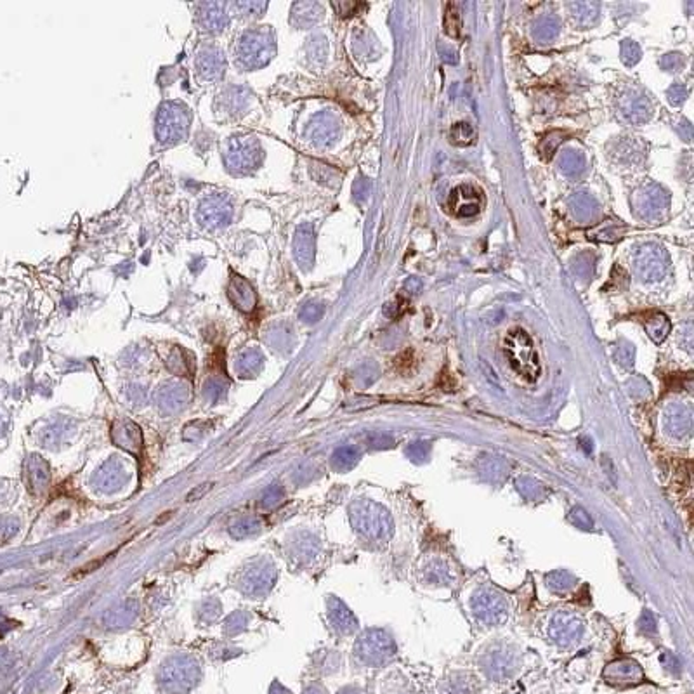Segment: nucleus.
Returning a JSON list of instances; mask_svg holds the SVG:
<instances>
[{
  "instance_id": "f257e3e1",
  "label": "nucleus",
  "mask_w": 694,
  "mask_h": 694,
  "mask_svg": "<svg viewBox=\"0 0 694 694\" xmlns=\"http://www.w3.org/2000/svg\"><path fill=\"white\" fill-rule=\"evenodd\" d=\"M504 353L511 363L512 370L528 382H535L542 374L538 354L531 337L522 328L509 330L504 340Z\"/></svg>"
},
{
  "instance_id": "f03ea898",
  "label": "nucleus",
  "mask_w": 694,
  "mask_h": 694,
  "mask_svg": "<svg viewBox=\"0 0 694 694\" xmlns=\"http://www.w3.org/2000/svg\"><path fill=\"white\" fill-rule=\"evenodd\" d=\"M632 207L639 219L651 222V224H658L668 214L670 194L659 184L649 183L635 191L632 198Z\"/></svg>"
},
{
  "instance_id": "7ed1b4c3",
  "label": "nucleus",
  "mask_w": 694,
  "mask_h": 694,
  "mask_svg": "<svg viewBox=\"0 0 694 694\" xmlns=\"http://www.w3.org/2000/svg\"><path fill=\"white\" fill-rule=\"evenodd\" d=\"M634 271L642 282H659L670 269V257L665 248L658 244H642L635 248L632 257Z\"/></svg>"
},
{
  "instance_id": "20e7f679",
  "label": "nucleus",
  "mask_w": 694,
  "mask_h": 694,
  "mask_svg": "<svg viewBox=\"0 0 694 694\" xmlns=\"http://www.w3.org/2000/svg\"><path fill=\"white\" fill-rule=\"evenodd\" d=\"M353 521L360 533L372 540H387L392 535L389 512L374 502H360L353 511Z\"/></svg>"
},
{
  "instance_id": "39448f33",
  "label": "nucleus",
  "mask_w": 694,
  "mask_h": 694,
  "mask_svg": "<svg viewBox=\"0 0 694 694\" xmlns=\"http://www.w3.org/2000/svg\"><path fill=\"white\" fill-rule=\"evenodd\" d=\"M481 670L488 679L495 680V682H504L514 677L521 666V656L512 646L509 644H497L493 648L488 649L484 656L481 658Z\"/></svg>"
},
{
  "instance_id": "423d86ee",
  "label": "nucleus",
  "mask_w": 694,
  "mask_h": 694,
  "mask_svg": "<svg viewBox=\"0 0 694 694\" xmlns=\"http://www.w3.org/2000/svg\"><path fill=\"white\" fill-rule=\"evenodd\" d=\"M471 608H473L474 617L486 625H497L507 617L505 597L490 587H483L474 594Z\"/></svg>"
},
{
  "instance_id": "0eeeda50",
  "label": "nucleus",
  "mask_w": 694,
  "mask_h": 694,
  "mask_svg": "<svg viewBox=\"0 0 694 694\" xmlns=\"http://www.w3.org/2000/svg\"><path fill=\"white\" fill-rule=\"evenodd\" d=\"M358 649H360V655L365 661L377 666L389 663V659L396 655L394 641L384 630L367 632L365 637L360 639Z\"/></svg>"
},
{
  "instance_id": "6e6552de",
  "label": "nucleus",
  "mask_w": 694,
  "mask_h": 694,
  "mask_svg": "<svg viewBox=\"0 0 694 694\" xmlns=\"http://www.w3.org/2000/svg\"><path fill=\"white\" fill-rule=\"evenodd\" d=\"M618 108H620L621 117L632 125L646 124L655 115V106L651 99L637 89H627L618 101Z\"/></svg>"
},
{
  "instance_id": "1a4fd4ad",
  "label": "nucleus",
  "mask_w": 694,
  "mask_h": 694,
  "mask_svg": "<svg viewBox=\"0 0 694 694\" xmlns=\"http://www.w3.org/2000/svg\"><path fill=\"white\" fill-rule=\"evenodd\" d=\"M484 203L483 191L473 184H462L455 188L448 198V208L455 217L467 219L474 217L481 212Z\"/></svg>"
},
{
  "instance_id": "9d476101",
  "label": "nucleus",
  "mask_w": 694,
  "mask_h": 694,
  "mask_svg": "<svg viewBox=\"0 0 694 694\" xmlns=\"http://www.w3.org/2000/svg\"><path fill=\"white\" fill-rule=\"evenodd\" d=\"M583 630V621L571 613H557L550 623V637L563 648L576 644L582 639Z\"/></svg>"
},
{
  "instance_id": "9b49d317",
  "label": "nucleus",
  "mask_w": 694,
  "mask_h": 694,
  "mask_svg": "<svg viewBox=\"0 0 694 694\" xmlns=\"http://www.w3.org/2000/svg\"><path fill=\"white\" fill-rule=\"evenodd\" d=\"M604 680L614 687H632L644 682V672L634 659H617L604 668Z\"/></svg>"
},
{
  "instance_id": "f8f14e48",
  "label": "nucleus",
  "mask_w": 694,
  "mask_h": 694,
  "mask_svg": "<svg viewBox=\"0 0 694 694\" xmlns=\"http://www.w3.org/2000/svg\"><path fill=\"white\" fill-rule=\"evenodd\" d=\"M567 207L578 224H594L599 219V203L589 193H574L567 200Z\"/></svg>"
},
{
  "instance_id": "ddd939ff",
  "label": "nucleus",
  "mask_w": 694,
  "mask_h": 694,
  "mask_svg": "<svg viewBox=\"0 0 694 694\" xmlns=\"http://www.w3.org/2000/svg\"><path fill=\"white\" fill-rule=\"evenodd\" d=\"M693 427V415L687 406L673 403L665 410V430L672 437H686L689 436Z\"/></svg>"
},
{
  "instance_id": "4468645a",
  "label": "nucleus",
  "mask_w": 694,
  "mask_h": 694,
  "mask_svg": "<svg viewBox=\"0 0 694 694\" xmlns=\"http://www.w3.org/2000/svg\"><path fill=\"white\" fill-rule=\"evenodd\" d=\"M338 132H340V127H338L337 118L328 113L316 117V120L311 124V138L320 146L334 145L338 138Z\"/></svg>"
},
{
  "instance_id": "2eb2a0df",
  "label": "nucleus",
  "mask_w": 694,
  "mask_h": 694,
  "mask_svg": "<svg viewBox=\"0 0 694 694\" xmlns=\"http://www.w3.org/2000/svg\"><path fill=\"white\" fill-rule=\"evenodd\" d=\"M571 16H573L574 23L580 28H592L597 25L601 16V4L599 2H590V0H580V2H569L567 4Z\"/></svg>"
},
{
  "instance_id": "dca6fc26",
  "label": "nucleus",
  "mask_w": 694,
  "mask_h": 694,
  "mask_svg": "<svg viewBox=\"0 0 694 694\" xmlns=\"http://www.w3.org/2000/svg\"><path fill=\"white\" fill-rule=\"evenodd\" d=\"M625 231H627V228H625L620 221H613V219H610V221L601 222L599 226L590 229L589 233H587V237H589V240L592 241L617 244V241H620L621 238H623Z\"/></svg>"
},
{
  "instance_id": "f3484780",
  "label": "nucleus",
  "mask_w": 694,
  "mask_h": 694,
  "mask_svg": "<svg viewBox=\"0 0 694 694\" xmlns=\"http://www.w3.org/2000/svg\"><path fill=\"white\" fill-rule=\"evenodd\" d=\"M295 254L300 266H302L304 269L309 268L314 255V237L311 226H302V228L299 229V233H297L295 238Z\"/></svg>"
},
{
  "instance_id": "a211bd4d",
  "label": "nucleus",
  "mask_w": 694,
  "mask_h": 694,
  "mask_svg": "<svg viewBox=\"0 0 694 694\" xmlns=\"http://www.w3.org/2000/svg\"><path fill=\"white\" fill-rule=\"evenodd\" d=\"M596 264H597V257L590 252H582V254L574 255L569 262L571 273L574 275V278H578L580 282H590V280L596 276Z\"/></svg>"
},
{
  "instance_id": "6ab92c4d",
  "label": "nucleus",
  "mask_w": 694,
  "mask_h": 694,
  "mask_svg": "<svg viewBox=\"0 0 694 694\" xmlns=\"http://www.w3.org/2000/svg\"><path fill=\"white\" fill-rule=\"evenodd\" d=\"M644 328L646 331H648L649 337L652 338V342L661 344V342L666 338V335L670 334V330H672V323H670L666 314L651 313L649 316H646Z\"/></svg>"
},
{
  "instance_id": "aec40b11",
  "label": "nucleus",
  "mask_w": 694,
  "mask_h": 694,
  "mask_svg": "<svg viewBox=\"0 0 694 694\" xmlns=\"http://www.w3.org/2000/svg\"><path fill=\"white\" fill-rule=\"evenodd\" d=\"M559 169L569 179H576L585 170V156L576 149H566L559 156Z\"/></svg>"
},
{
  "instance_id": "412c9836",
  "label": "nucleus",
  "mask_w": 694,
  "mask_h": 694,
  "mask_svg": "<svg viewBox=\"0 0 694 694\" xmlns=\"http://www.w3.org/2000/svg\"><path fill=\"white\" fill-rule=\"evenodd\" d=\"M559 30L560 23L556 16H542L533 23L531 32L535 40H538V42H550L559 35Z\"/></svg>"
},
{
  "instance_id": "4be33fe9",
  "label": "nucleus",
  "mask_w": 694,
  "mask_h": 694,
  "mask_svg": "<svg viewBox=\"0 0 694 694\" xmlns=\"http://www.w3.org/2000/svg\"><path fill=\"white\" fill-rule=\"evenodd\" d=\"M450 139L455 146H469L476 141V129L467 122H458L450 129Z\"/></svg>"
},
{
  "instance_id": "5701e85b",
  "label": "nucleus",
  "mask_w": 694,
  "mask_h": 694,
  "mask_svg": "<svg viewBox=\"0 0 694 694\" xmlns=\"http://www.w3.org/2000/svg\"><path fill=\"white\" fill-rule=\"evenodd\" d=\"M564 138H566V132L554 131V132H549V134H547L545 138L542 139V143H540V155L543 156V160L552 158V155L556 153L557 146H559L560 143L564 141Z\"/></svg>"
},
{
  "instance_id": "b1692460",
  "label": "nucleus",
  "mask_w": 694,
  "mask_h": 694,
  "mask_svg": "<svg viewBox=\"0 0 694 694\" xmlns=\"http://www.w3.org/2000/svg\"><path fill=\"white\" fill-rule=\"evenodd\" d=\"M444 32L453 39L460 35V15H458L457 4L453 2H450L444 9Z\"/></svg>"
},
{
  "instance_id": "393cba45",
  "label": "nucleus",
  "mask_w": 694,
  "mask_h": 694,
  "mask_svg": "<svg viewBox=\"0 0 694 694\" xmlns=\"http://www.w3.org/2000/svg\"><path fill=\"white\" fill-rule=\"evenodd\" d=\"M574 583H576L574 576H571L569 573H564V571L550 573L549 576H547V585H549L552 590H556V592H567Z\"/></svg>"
},
{
  "instance_id": "a878e982",
  "label": "nucleus",
  "mask_w": 694,
  "mask_h": 694,
  "mask_svg": "<svg viewBox=\"0 0 694 694\" xmlns=\"http://www.w3.org/2000/svg\"><path fill=\"white\" fill-rule=\"evenodd\" d=\"M620 56H621V61L625 63V66H635V64L641 61L642 51H641V47H639L637 42L627 39L621 42Z\"/></svg>"
},
{
  "instance_id": "bb28decb",
  "label": "nucleus",
  "mask_w": 694,
  "mask_h": 694,
  "mask_svg": "<svg viewBox=\"0 0 694 694\" xmlns=\"http://www.w3.org/2000/svg\"><path fill=\"white\" fill-rule=\"evenodd\" d=\"M477 691L476 680L471 677L458 675L450 682V693L451 694H474Z\"/></svg>"
},
{
  "instance_id": "cd10ccee",
  "label": "nucleus",
  "mask_w": 694,
  "mask_h": 694,
  "mask_svg": "<svg viewBox=\"0 0 694 694\" xmlns=\"http://www.w3.org/2000/svg\"><path fill=\"white\" fill-rule=\"evenodd\" d=\"M635 349L634 345L627 340H621L614 349V360L621 365V367H632L634 365Z\"/></svg>"
},
{
  "instance_id": "c85d7f7f",
  "label": "nucleus",
  "mask_w": 694,
  "mask_h": 694,
  "mask_svg": "<svg viewBox=\"0 0 694 694\" xmlns=\"http://www.w3.org/2000/svg\"><path fill=\"white\" fill-rule=\"evenodd\" d=\"M659 66L665 71H670V73H675L680 68L684 66V56L679 53H672V54H665V56L659 60Z\"/></svg>"
},
{
  "instance_id": "c756f323",
  "label": "nucleus",
  "mask_w": 694,
  "mask_h": 694,
  "mask_svg": "<svg viewBox=\"0 0 694 694\" xmlns=\"http://www.w3.org/2000/svg\"><path fill=\"white\" fill-rule=\"evenodd\" d=\"M687 98V89L684 84H672L666 89V99L672 106H680Z\"/></svg>"
},
{
  "instance_id": "7c9ffc66",
  "label": "nucleus",
  "mask_w": 694,
  "mask_h": 694,
  "mask_svg": "<svg viewBox=\"0 0 694 694\" xmlns=\"http://www.w3.org/2000/svg\"><path fill=\"white\" fill-rule=\"evenodd\" d=\"M429 580L434 583H448L450 582V574H448L446 566L443 563L432 564L429 567Z\"/></svg>"
},
{
  "instance_id": "2f4dec72",
  "label": "nucleus",
  "mask_w": 694,
  "mask_h": 694,
  "mask_svg": "<svg viewBox=\"0 0 694 694\" xmlns=\"http://www.w3.org/2000/svg\"><path fill=\"white\" fill-rule=\"evenodd\" d=\"M569 521L573 522L574 526H578V528H582V529L592 528V519H590L589 514H587L585 511H582V509H574V511L571 512V515H569Z\"/></svg>"
},
{
  "instance_id": "473e14b6",
  "label": "nucleus",
  "mask_w": 694,
  "mask_h": 694,
  "mask_svg": "<svg viewBox=\"0 0 694 694\" xmlns=\"http://www.w3.org/2000/svg\"><path fill=\"white\" fill-rule=\"evenodd\" d=\"M361 33V40H356V42H363V49L360 51V57L361 56H374L375 54V47H377V40L372 37V33L370 32H360Z\"/></svg>"
},
{
  "instance_id": "72a5a7b5",
  "label": "nucleus",
  "mask_w": 694,
  "mask_h": 694,
  "mask_svg": "<svg viewBox=\"0 0 694 694\" xmlns=\"http://www.w3.org/2000/svg\"><path fill=\"white\" fill-rule=\"evenodd\" d=\"M214 488V483H203V484H200V486H197L194 490H191L190 493H188V497H186V502H190V504H193V502H198L200 500L201 497H205V495L208 493V491Z\"/></svg>"
},
{
  "instance_id": "f704fd0d",
  "label": "nucleus",
  "mask_w": 694,
  "mask_h": 694,
  "mask_svg": "<svg viewBox=\"0 0 694 694\" xmlns=\"http://www.w3.org/2000/svg\"><path fill=\"white\" fill-rule=\"evenodd\" d=\"M639 627H641L642 634H655V632H656V620H655V617H652L651 613H648V611H646V613L641 617V620H639Z\"/></svg>"
},
{
  "instance_id": "c9c22d12",
  "label": "nucleus",
  "mask_w": 694,
  "mask_h": 694,
  "mask_svg": "<svg viewBox=\"0 0 694 694\" xmlns=\"http://www.w3.org/2000/svg\"><path fill=\"white\" fill-rule=\"evenodd\" d=\"M370 191H372V184L370 181L365 179V177H360V179L356 181V184H354V194H356L358 200H365V198H368Z\"/></svg>"
},
{
  "instance_id": "e433bc0d",
  "label": "nucleus",
  "mask_w": 694,
  "mask_h": 694,
  "mask_svg": "<svg viewBox=\"0 0 694 694\" xmlns=\"http://www.w3.org/2000/svg\"><path fill=\"white\" fill-rule=\"evenodd\" d=\"M661 661H663V665H665V668L668 670L670 673H673V675H679V672H680V668H682V665H680V661L677 659V656H673L672 652H665L663 655V658H661Z\"/></svg>"
},
{
  "instance_id": "4c0bfd02",
  "label": "nucleus",
  "mask_w": 694,
  "mask_h": 694,
  "mask_svg": "<svg viewBox=\"0 0 694 694\" xmlns=\"http://www.w3.org/2000/svg\"><path fill=\"white\" fill-rule=\"evenodd\" d=\"M422 280L420 278H417V276H412V278H408L405 282V292L408 293V295H417V293H420L422 292Z\"/></svg>"
},
{
  "instance_id": "58836bf2",
  "label": "nucleus",
  "mask_w": 694,
  "mask_h": 694,
  "mask_svg": "<svg viewBox=\"0 0 694 694\" xmlns=\"http://www.w3.org/2000/svg\"><path fill=\"white\" fill-rule=\"evenodd\" d=\"M677 132H679V136L686 143H689L693 139V127H691V124L687 120H680L677 124Z\"/></svg>"
},
{
  "instance_id": "ea45409f",
  "label": "nucleus",
  "mask_w": 694,
  "mask_h": 694,
  "mask_svg": "<svg viewBox=\"0 0 694 694\" xmlns=\"http://www.w3.org/2000/svg\"><path fill=\"white\" fill-rule=\"evenodd\" d=\"M439 53H441V57H443L446 63H451V64H455L457 63V53H455L451 47H448V46H443V44H439Z\"/></svg>"
},
{
  "instance_id": "a19ab883",
  "label": "nucleus",
  "mask_w": 694,
  "mask_h": 694,
  "mask_svg": "<svg viewBox=\"0 0 694 694\" xmlns=\"http://www.w3.org/2000/svg\"><path fill=\"white\" fill-rule=\"evenodd\" d=\"M321 311H323L321 306H307L304 311V316L307 318V321H316L321 316Z\"/></svg>"
},
{
  "instance_id": "79ce46f5",
  "label": "nucleus",
  "mask_w": 694,
  "mask_h": 694,
  "mask_svg": "<svg viewBox=\"0 0 694 694\" xmlns=\"http://www.w3.org/2000/svg\"><path fill=\"white\" fill-rule=\"evenodd\" d=\"M399 306H396V302H387L384 306V313H385V316H389V318H396L399 314Z\"/></svg>"
}]
</instances>
